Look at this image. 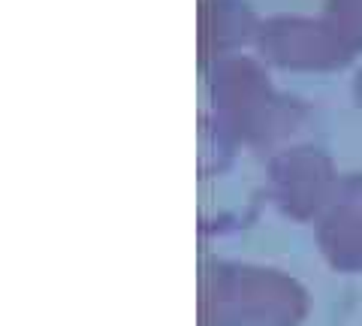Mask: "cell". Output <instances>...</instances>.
I'll return each instance as SVG.
<instances>
[{"label": "cell", "instance_id": "obj_6", "mask_svg": "<svg viewBox=\"0 0 362 326\" xmlns=\"http://www.w3.org/2000/svg\"><path fill=\"white\" fill-rule=\"evenodd\" d=\"M354 100H356V106L362 109V66L354 73Z\"/></svg>", "mask_w": 362, "mask_h": 326}, {"label": "cell", "instance_id": "obj_3", "mask_svg": "<svg viewBox=\"0 0 362 326\" xmlns=\"http://www.w3.org/2000/svg\"><path fill=\"white\" fill-rule=\"evenodd\" d=\"M259 18L247 0H199V64L214 66L218 61L239 54L242 46L257 40Z\"/></svg>", "mask_w": 362, "mask_h": 326}, {"label": "cell", "instance_id": "obj_1", "mask_svg": "<svg viewBox=\"0 0 362 326\" xmlns=\"http://www.w3.org/2000/svg\"><path fill=\"white\" fill-rule=\"evenodd\" d=\"M209 103L218 124L239 139L263 142L290 127L302 112L299 100L284 97L254 54H230L209 66Z\"/></svg>", "mask_w": 362, "mask_h": 326}, {"label": "cell", "instance_id": "obj_2", "mask_svg": "<svg viewBox=\"0 0 362 326\" xmlns=\"http://www.w3.org/2000/svg\"><path fill=\"white\" fill-rule=\"evenodd\" d=\"M254 49L259 61L293 73H332L356 58L320 16H269L259 21Z\"/></svg>", "mask_w": 362, "mask_h": 326}, {"label": "cell", "instance_id": "obj_4", "mask_svg": "<svg viewBox=\"0 0 362 326\" xmlns=\"http://www.w3.org/2000/svg\"><path fill=\"white\" fill-rule=\"evenodd\" d=\"M275 175L290 199L311 202L329 175V157L320 149H293L275 161Z\"/></svg>", "mask_w": 362, "mask_h": 326}, {"label": "cell", "instance_id": "obj_5", "mask_svg": "<svg viewBox=\"0 0 362 326\" xmlns=\"http://www.w3.org/2000/svg\"><path fill=\"white\" fill-rule=\"evenodd\" d=\"M320 18L354 54L362 52V0H323Z\"/></svg>", "mask_w": 362, "mask_h": 326}]
</instances>
